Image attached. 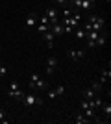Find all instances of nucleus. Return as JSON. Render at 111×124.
I'll use <instances>...</instances> for the list:
<instances>
[{
    "instance_id": "nucleus-1",
    "label": "nucleus",
    "mask_w": 111,
    "mask_h": 124,
    "mask_svg": "<svg viewBox=\"0 0 111 124\" xmlns=\"http://www.w3.org/2000/svg\"><path fill=\"white\" fill-rule=\"evenodd\" d=\"M22 104H24L26 108H32V106H41V104H43V100H41V98H37V96H33L32 93H24Z\"/></svg>"
},
{
    "instance_id": "nucleus-2",
    "label": "nucleus",
    "mask_w": 111,
    "mask_h": 124,
    "mask_svg": "<svg viewBox=\"0 0 111 124\" xmlns=\"http://www.w3.org/2000/svg\"><path fill=\"white\" fill-rule=\"evenodd\" d=\"M67 56L72 59V61H81L85 57V50H81V48H78V50H74V48H70L69 52H67Z\"/></svg>"
},
{
    "instance_id": "nucleus-3",
    "label": "nucleus",
    "mask_w": 111,
    "mask_h": 124,
    "mask_svg": "<svg viewBox=\"0 0 111 124\" xmlns=\"http://www.w3.org/2000/svg\"><path fill=\"white\" fill-rule=\"evenodd\" d=\"M95 6V0H80V13H89Z\"/></svg>"
},
{
    "instance_id": "nucleus-4",
    "label": "nucleus",
    "mask_w": 111,
    "mask_h": 124,
    "mask_svg": "<svg viewBox=\"0 0 111 124\" xmlns=\"http://www.w3.org/2000/svg\"><path fill=\"white\" fill-rule=\"evenodd\" d=\"M59 8H56V6H48L46 8V17L48 21H52V19H59Z\"/></svg>"
},
{
    "instance_id": "nucleus-5",
    "label": "nucleus",
    "mask_w": 111,
    "mask_h": 124,
    "mask_svg": "<svg viewBox=\"0 0 111 124\" xmlns=\"http://www.w3.org/2000/svg\"><path fill=\"white\" fill-rule=\"evenodd\" d=\"M43 39L46 41L48 48H54V46H56V45H54V41H56V35H54V33H52V31H50V30H48V31H44V33H43Z\"/></svg>"
},
{
    "instance_id": "nucleus-6",
    "label": "nucleus",
    "mask_w": 111,
    "mask_h": 124,
    "mask_svg": "<svg viewBox=\"0 0 111 124\" xmlns=\"http://www.w3.org/2000/svg\"><path fill=\"white\" fill-rule=\"evenodd\" d=\"M50 31H52L56 37L63 35V31H65V30H63V24H61V22H58V24H52V26H50Z\"/></svg>"
},
{
    "instance_id": "nucleus-7",
    "label": "nucleus",
    "mask_w": 111,
    "mask_h": 124,
    "mask_svg": "<svg viewBox=\"0 0 111 124\" xmlns=\"http://www.w3.org/2000/svg\"><path fill=\"white\" fill-rule=\"evenodd\" d=\"M35 22H37V15H35V13H30V15L26 17V28H28V30H32L33 26H35Z\"/></svg>"
},
{
    "instance_id": "nucleus-8",
    "label": "nucleus",
    "mask_w": 111,
    "mask_h": 124,
    "mask_svg": "<svg viewBox=\"0 0 111 124\" xmlns=\"http://www.w3.org/2000/svg\"><path fill=\"white\" fill-rule=\"evenodd\" d=\"M109 78H111V70H109V69H102V72H100V83L104 85L106 82H109Z\"/></svg>"
},
{
    "instance_id": "nucleus-9",
    "label": "nucleus",
    "mask_w": 111,
    "mask_h": 124,
    "mask_svg": "<svg viewBox=\"0 0 111 124\" xmlns=\"http://www.w3.org/2000/svg\"><path fill=\"white\" fill-rule=\"evenodd\" d=\"M106 41H107V33L104 30L98 33V39H96V43H95V46H102V45H106Z\"/></svg>"
},
{
    "instance_id": "nucleus-10",
    "label": "nucleus",
    "mask_w": 111,
    "mask_h": 124,
    "mask_svg": "<svg viewBox=\"0 0 111 124\" xmlns=\"http://www.w3.org/2000/svg\"><path fill=\"white\" fill-rule=\"evenodd\" d=\"M74 120H76L78 124H89L91 122V119H87L83 113H76V115H74Z\"/></svg>"
},
{
    "instance_id": "nucleus-11",
    "label": "nucleus",
    "mask_w": 111,
    "mask_h": 124,
    "mask_svg": "<svg viewBox=\"0 0 111 124\" xmlns=\"http://www.w3.org/2000/svg\"><path fill=\"white\" fill-rule=\"evenodd\" d=\"M72 31H74V35H76V39H80V41H83L85 35H87V31H85L83 28H80V26L76 28V30H72Z\"/></svg>"
},
{
    "instance_id": "nucleus-12",
    "label": "nucleus",
    "mask_w": 111,
    "mask_h": 124,
    "mask_svg": "<svg viewBox=\"0 0 111 124\" xmlns=\"http://www.w3.org/2000/svg\"><path fill=\"white\" fill-rule=\"evenodd\" d=\"M7 94H9L11 98H17V100H22V98H24V93H22L21 89H17V91H7Z\"/></svg>"
},
{
    "instance_id": "nucleus-13",
    "label": "nucleus",
    "mask_w": 111,
    "mask_h": 124,
    "mask_svg": "<svg viewBox=\"0 0 111 124\" xmlns=\"http://www.w3.org/2000/svg\"><path fill=\"white\" fill-rule=\"evenodd\" d=\"M81 111H83V115L87 117V119L96 120V115H95V109H93V108H85V109H81Z\"/></svg>"
},
{
    "instance_id": "nucleus-14",
    "label": "nucleus",
    "mask_w": 111,
    "mask_h": 124,
    "mask_svg": "<svg viewBox=\"0 0 111 124\" xmlns=\"http://www.w3.org/2000/svg\"><path fill=\"white\" fill-rule=\"evenodd\" d=\"M39 78H41L39 74H35V72H33L32 76H30V82H28V87H30V89H35V83L39 82Z\"/></svg>"
},
{
    "instance_id": "nucleus-15",
    "label": "nucleus",
    "mask_w": 111,
    "mask_h": 124,
    "mask_svg": "<svg viewBox=\"0 0 111 124\" xmlns=\"http://www.w3.org/2000/svg\"><path fill=\"white\" fill-rule=\"evenodd\" d=\"M96 96V93L93 91L91 87H87V89H83V98H87V100H93Z\"/></svg>"
},
{
    "instance_id": "nucleus-16",
    "label": "nucleus",
    "mask_w": 111,
    "mask_h": 124,
    "mask_svg": "<svg viewBox=\"0 0 111 124\" xmlns=\"http://www.w3.org/2000/svg\"><path fill=\"white\" fill-rule=\"evenodd\" d=\"M102 87H104V85H102L100 82H93V83H91V89H93L96 94H100V93H102Z\"/></svg>"
},
{
    "instance_id": "nucleus-17",
    "label": "nucleus",
    "mask_w": 111,
    "mask_h": 124,
    "mask_svg": "<svg viewBox=\"0 0 111 124\" xmlns=\"http://www.w3.org/2000/svg\"><path fill=\"white\" fill-rule=\"evenodd\" d=\"M100 108L104 109V115H106L107 120H109V119H111V104H102Z\"/></svg>"
},
{
    "instance_id": "nucleus-18",
    "label": "nucleus",
    "mask_w": 111,
    "mask_h": 124,
    "mask_svg": "<svg viewBox=\"0 0 111 124\" xmlns=\"http://www.w3.org/2000/svg\"><path fill=\"white\" fill-rule=\"evenodd\" d=\"M54 6L59 8V9H61V8H67V6H69V0H54Z\"/></svg>"
},
{
    "instance_id": "nucleus-19",
    "label": "nucleus",
    "mask_w": 111,
    "mask_h": 124,
    "mask_svg": "<svg viewBox=\"0 0 111 124\" xmlns=\"http://www.w3.org/2000/svg\"><path fill=\"white\" fill-rule=\"evenodd\" d=\"M46 67H52V69H56V67H58V57H48Z\"/></svg>"
},
{
    "instance_id": "nucleus-20",
    "label": "nucleus",
    "mask_w": 111,
    "mask_h": 124,
    "mask_svg": "<svg viewBox=\"0 0 111 124\" xmlns=\"http://www.w3.org/2000/svg\"><path fill=\"white\" fill-rule=\"evenodd\" d=\"M48 30H50V26H48V24H39V26H37V31H39L41 35L44 33V31H48Z\"/></svg>"
},
{
    "instance_id": "nucleus-21",
    "label": "nucleus",
    "mask_w": 111,
    "mask_h": 124,
    "mask_svg": "<svg viewBox=\"0 0 111 124\" xmlns=\"http://www.w3.org/2000/svg\"><path fill=\"white\" fill-rule=\"evenodd\" d=\"M52 91L56 93V96H61V94L65 93V87H63V85H58V87H56V89H52Z\"/></svg>"
},
{
    "instance_id": "nucleus-22",
    "label": "nucleus",
    "mask_w": 111,
    "mask_h": 124,
    "mask_svg": "<svg viewBox=\"0 0 111 124\" xmlns=\"http://www.w3.org/2000/svg\"><path fill=\"white\" fill-rule=\"evenodd\" d=\"M0 122L7 124V119H6V111H4V109H0Z\"/></svg>"
},
{
    "instance_id": "nucleus-23",
    "label": "nucleus",
    "mask_w": 111,
    "mask_h": 124,
    "mask_svg": "<svg viewBox=\"0 0 111 124\" xmlns=\"http://www.w3.org/2000/svg\"><path fill=\"white\" fill-rule=\"evenodd\" d=\"M98 19H100L98 15H89V17H87V22H89V24H93V22H96Z\"/></svg>"
},
{
    "instance_id": "nucleus-24",
    "label": "nucleus",
    "mask_w": 111,
    "mask_h": 124,
    "mask_svg": "<svg viewBox=\"0 0 111 124\" xmlns=\"http://www.w3.org/2000/svg\"><path fill=\"white\" fill-rule=\"evenodd\" d=\"M17 89H19V83H17L15 80H13V82L9 83V89H7V91H17Z\"/></svg>"
},
{
    "instance_id": "nucleus-25",
    "label": "nucleus",
    "mask_w": 111,
    "mask_h": 124,
    "mask_svg": "<svg viewBox=\"0 0 111 124\" xmlns=\"http://www.w3.org/2000/svg\"><path fill=\"white\" fill-rule=\"evenodd\" d=\"M39 24H48V26H50V22H48V17H46V15H43L41 19H39Z\"/></svg>"
},
{
    "instance_id": "nucleus-26",
    "label": "nucleus",
    "mask_w": 111,
    "mask_h": 124,
    "mask_svg": "<svg viewBox=\"0 0 111 124\" xmlns=\"http://www.w3.org/2000/svg\"><path fill=\"white\" fill-rule=\"evenodd\" d=\"M6 74H7V67L0 65V78H2V76H6Z\"/></svg>"
},
{
    "instance_id": "nucleus-27",
    "label": "nucleus",
    "mask_w": 111,
    "mask_h": 124,
    "mask_svg": "<svg viewBox=\"0 0 111 124\" xmlns=\"http://www.w3.org/2000/svg\"><path fill=\"white\" fill-rule=\"evenodd\" d=\"M56 72V69H52V67H46V74H54Z\"/></svg>"
},
{
    "instance_id": "nucleus-28",
    "label": "nucleus",
    "mask_w": 111,
    "mask_h": 124,
    "mask_svg": "<svg viewBox=\"0 0 111 124\" xmlns=\"http://www.w3.org/2000/svg\"><path fill=\"white\" fill-rule=\"evenodd\" d=\"M106 2H107V4H109V2H111V0H106Z\"/></svg>"
},
{
    "instance_id": "nucleus-29",
    "label": "nucleus",
    "mask_w": 111,
    "mask_h": 124,
    "mask_svg": "<svg viewBox=\"0 0 111 124\" xmlns=\"http://www.w3.org/2000/svg\"><path fill=\"white\" fill-rule=\"evenodd\" d=\"M0 50H2V48H0Z\"/></svg>"
}]
</instances>
